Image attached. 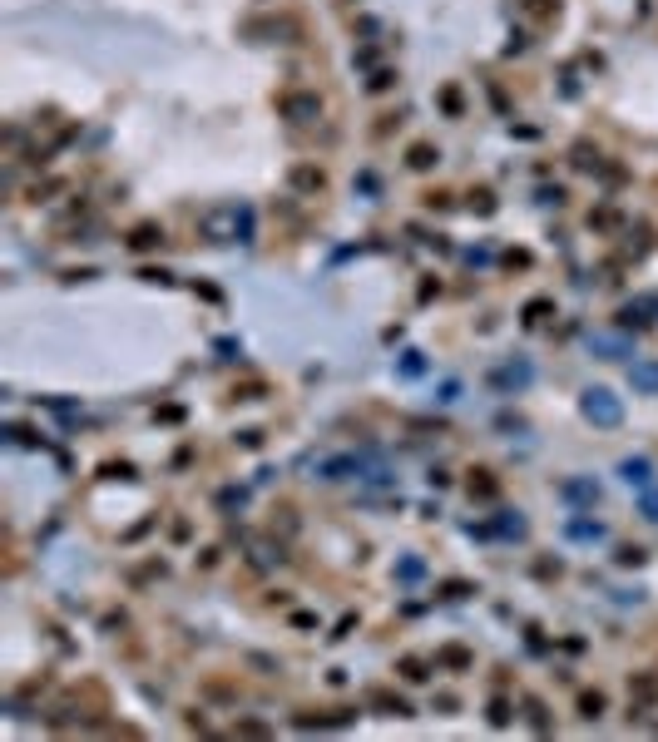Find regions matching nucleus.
Instances as JSON below:
<instances>
[{
	"instance_id": "2",
	"label": "nucleus",
	"mask_w": 658,
	"mask_h": 742,
	"mask_svg": "<svg viewBox=\"0 0 658 742\" xmlns=\"http://www.w3.org/2000/svg\"><path fill=\"white\" fill-rule=\"evenodd\" d=\"M277 114L292 119V124H312V119H322V100H317V95H282V100H277Z\"/></svg>"
},
{
	"instance_id": "20",
	"label": "nucleus",
	"mask_w": 658,
	"mask_h": 742,
	"mask_svg": "<svg viewBox=\"0 0 658 742\" xmlns=\"http://www.w3.org/2000/svg\"><path fill=\"white\" fill-rule=\"evenodd\" d=\"M525 708H530V723H535V728H540V733H545V728H549L545 708H540V703H535V698H530V703H525Z\"/></svg>"
},
{
	"instance_id": "4",
	"label": "nucleus",
	"mask_w": 658,
	"mask_h": 742,
	"mask_svg": "<svg viewBox=\"0 0 658 742\" xmlns=\"http://www.w3.org/2000/svg\"><path fill=\"white\" fill-rule=\"evenodd\" d=\"M619 475H624L634 490H649V485H654V460H649V455H629V460L619 465Z\"/></svg>"
},
{
	"instance_id": "25",
	"label": "nucleus",
	"mask_w": 658,
	"mask_h": 742,
	"mask_svg": "<svg viewBox=\"0 0 658 742\" xmlns=\"http://www.w3.org/2000/svg\"><path fill=\"white\" fill-rule=\"evenodd\" d=\"M401 579H421V559H406L401 564Z\"/></svg>"
},
{
	"instance_id": "1",
	"label": "nucleus",
	"mask_w": 658,
	"mask_h": 742,
	"mask_svg": "<svg viewBox=\"0 0 658 742\" xmlns=\"http://www.w3.org/2000/svg\"><path fill=\"white\" fill-rule=\"evenodd\" d=\"M584 416H589L594 425H604V430H609V425L624 421V406H619V396H614V391L589 386V391H584Z\"/></svg>"
},
{
	"instance_id": "19",
	"label": "nucleus",
	"mask_w": 658,
	"mask_h": 742,
	"mask_svg": "<svg viewBox=\"0 0 658 742\" xmlns=\"http://www.w3.org/2000/svg\"><path fill=\"white\" fill-rule=\"evenodd\" d=\"M401 673H406L411 683H421V678H426V663H416V658H401Z\"/></svg>"
},
{
	"instance_id": "12",
	"label": "nucleus",
	"mask_w": 658,
	"mask_h": 742,
	"mask_svg": "<svg viewBox=\"0 0 658 742\" xmlns=\"http://www.w3.org/2000/svg\"><path fill=\"white\" fill-rule=\"evenodd\" d=\"M495 530L505 534V539H520V534H525V520H520V515H510V510H505V515H500V525H495Z\"/></svg>"
},
{
	"instance_id": "16",
	"label": "nucleus",
	"mask_w": 658,
	"mask_h": 742,
	"mask_svg": "<svg viewBox=\"0 0 658 742\" xmlns=\"http://www.w3.org/2000/svg\"><path fill=\"white\" fill-rule=\"evenodd\" d=\"M639 510H644V520H654V525H658V490H654V485L644 490V505H639Z\"/></svg>"
},
{
	"instance_id": "14",
	"label": "nucleus",
	"mask_w": 658,
	"mask_h": 742,
	"mask_svg": "<svg viewBox=\"0 0 658 742\" xmlns=\"http://www.w3.org/2000/svg\"><path fill=\"white\" fill-rule=\"evenodd\" d=\"M589 346H594V351H609V356L624 351V341H614V336H589Z\"/></svg>"
},
{
	"instance_id": "17",
	"label": "nucleus",
	"mask_w": 658,
	"mask_h": 742,
	"mask_svg": "<svg viewBox=\"0 0 658 742\" xmlns=\"http://www.w3.org/2000/svg\"><path fill=\"white\" fill-rule=\"evenodd\" d=\"M470 495H480V500H490V495H495V480H485V470H480V480H470Z\"/></svg>"
},
{
	"instance_id": "7",
	"label": "nucleus",
	"mask_w": 658,
	"mask_h": 742,
	"mask_svg": "<svg viewBox=\"0 0 658 742\" xmlns=\"http://www.w3.org/2000/svg\"><path fill=\"white\" fill-rule=\"evenodd\" d=\"M322 184H327V174H322V169H312V164H297V169H292V189H302V194H317Z\"/></svg>"
},
{
	"instance_id": "3",
	"label": "nucleus",
	"mask_w": 658,
	"mask_h": 742,
	"mask_svg": "<svg viewBox=\"0 0 658 742\" xmlns=\"http://www.w3.org/2000/svg\"><path fill=\"white\" fill-rule=\"evenodd\" d=\"M649 703H658V673H639L629 688V718H644Z\"/></svg>"
},
{
	"instance_id": "21",
	"label": "nucleus",
	"mask_w": 658,
	"mask_h": 742,
	"mask_svg": "<svg viewBox=\"0 0 658 742\" xmlns=\"http://www.w3.org/2000/svg\"><path fill=\"white\" fill-rule=\"evenodd\" d=\"M545 312H549V302H530V307H525V322H545Z\"/></svg>"
},
{
	"instance_id": "22",
	"label": "nucleus",
	"mask_w": 658,
	"mask_h": 742,
	"mask_svg": "<svg viewBox=\"0 0 658 742\" xmlns=\"http://www.w3.org/2000/svg\"><path fill=\"white\" fill-rule=\"evenodd\" d=\"M401 371H406V376H416V371H421V351H406V361H401Z\"/></svg>"
},
{
	"instance_id": "5",
	"label": "nucleus",
	"mask_w": 658,
	"mask_h": 742,
	"mask_svg": "<svg viewBox=\"0 0 658 742\" xmlns=\"http://www.w3.org/2000/svg\"><path fill=\"white\" fill-rule=\"evenodd\" d=\"M525 381H530V361H510V366L490 371V386H500V391H520Z\"/></svg>"
},
{
	"instance_id": "23",
	"label": "nucleus",
	"mask_w": 658,
	"mask_h": 742,
	"mask_svg": "<svg viewBox=\"0 0 658 742\" xmlns=\"http://www.w3.org/2000/svg\"><path fill=\"white\" fill-rule=\"evenodd\" d=\"M490 723H510V708H505V703H500V698H495V703H490Z\"/></svg>"
},
{
	"instance_id": "10",
	"label": "nucleus",
	"mask_w": 658,
	"mask_h": 742,
	"mask_svg": "<svg viewBox=\"0 0 658 742\" xmlns=\"http://www.w3.org/2000/svg\"><path fill=\"white\" fill-rule=\"evenodd\" d=\"M436 159H440V154L431 149V144H411V154H406V164H411V169H431Z\"/></svg>"
},
{
	"instance_id": "8",
	"label": "nucleus",
	"mask_w": 658,
	"mask_h": 742,
	"mask_svg": "<svg viewBox=\"0 0 658 742\" xmlns=\"http://www.w3.org/2000/svg\"><path fill=\"white\" fill-rule=\"evenodd\" d=\"M629 381H634L639 391H658V366L654 361H634V366H629Z\"/></svg>"
},
{
	"instance_id": "18",
	"label": "nucleus",
	"mask_w": 658,
	"mask_h": 742,
	"mask_svg": "<svg viewBox=\"0 0 658 742\" xmlns=\"http://www.w3.org/2000/svg\"><path fill=\"white\" fill-rule=\"evenodd\" d=\"M440 663H450V668H465V663H470V653H465V648H445V653H440Z\"/></svg>"
},
{
	"instance_id": "13",
	"label": "nucleus",
	"mask_w": 658,
	"mask_h": 742,
	"mask_svg": "<svg viewBox=\"0 0 658 742\" xmlns=\"http://www.w3.org/2000/svg\"><path fill=\"white\" fill-rule=\"evenodd\" d=\"M579 713H584V718H599V713H604V693H584V698H579Z\"/></svg>"
},
{
	"instance_id": "6",
	"label": "nucleus",
	"mask_w": 658,
	"mask_h": 742,
	"mask_svg": "<svg viewBox=\"0 0 658 742\" xmlns=\"http://www.w3.org/2000/svg\"><path fill=\"white\" fill-rule=\"evenodd\" d=\"M159 243H164V228H159V223H139V228L129 233V248H134V253H149V248H159Z\"/></svg>"
},
{
	"instance_id": "9",
	"label": "nucleus",
	"mask_w": 658,
	"mask_h": 742,
	"mask_svg": "<svg viewBox=\"0 0 658 742\" xmlns=\"http://www.w3.org/2000/svg\"><path fill=\"white\" fill-rule=\"evenodd\" d=\"M564 495H569V500H579V505H594V500H599V485H594V480H569V485H564Z\"/></svg>"
},
{
	"instance_id": "15",
	"label": "nucleus",
	"mask_w": 658,
	"mask_h": 742,
	"mask_svg": "<svg viewBox=\"0 0 658 742\" xmlns=\"http://www.w3.org/2000/svg\"><path fill=\"white\" fill-rule=\"evenodd\" d=\"M376 703H381L386 713H396V718H406V713H411V708H406L401 698H391V693H376Z\"/></svg>"
},
{
	"instance_id": "11",
	"label": "nucleus",
	"mask_w": 658,
	"mask_h": 742,
	"mask_svg": "<svg viewBox=\"0 0 658 742\" xmlns=\"http://www.w3.org/2000/svg\"><path fill=\"white\" fill-rule=\"evenodd\" d=\"M569 534L574 539H604V525L599 520H569Z\"/></svg>"
},
{
	"instance_id": "24",
	"label": "nucleus",
	"mask_w": 658,
	"mask_h": 742,
	"mask_svg": "<svg viewBox=\"0 0 658 742\" xmlns=\"http://www.w3.org/2000/svg\"><path fill=\"white\" fill-rule=\"evenodd\" d=\"M639 559H644V549H629V544L619 549V564H639Z\"/></svg>"
}]
</instances>
